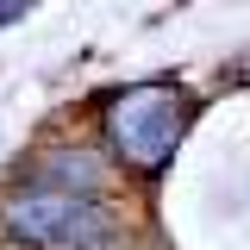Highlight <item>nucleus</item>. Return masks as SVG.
I'll use <instances>...</instances> for the list:
<instances>
[{
    "label": "nucleus",
    "instance_id": "nucleus-2",
    "mask_svg": "<svg viewBox=\"0 0 250 250\" xmlns=\"http://www.w3.org/2000/svg\"><path fill=\"white\" fill-rule=\"evenodd\" d=\"M6 225H13V238L38 250H106V238H113V219L100 213L94 194L44 188V182H31L25 194L6 200Z\"/></svg>",
    "mask_w": 250,
    "mask_h": 250
},
{
    "label": "nucleus",
    "instance_id": "nucleus-3",
    "mask_svg": "<svg viewBox=\"0 0 250 250\" xmlns=\"http://www.w3.org/2000/svg\"><path fill=\"white\" fill-rule=\"evenodd\" d=\"M19 13H25V6H0V25H6V19H19Z\"/></svg>",
    "mask_w": 250,
    "mask_h": 250
},
{
    "label": "nucleus",
    "instance_id": "nucleus-1",
    "mask_svg": "<svg viewBox=\"0 0 250 250\" xmlns=\"http://www.w3.org/2000/svg\"><path fill=\"white\" fill-rule=\"evenodd\" d=\"M194 113H200V100L182 82H131L100 106V125H106V144L125 169L156 175V169H169V156L188 138Z\"/></svg>",
    "mask_w": 250,
    "mask_h": 250
}]
</instances>
